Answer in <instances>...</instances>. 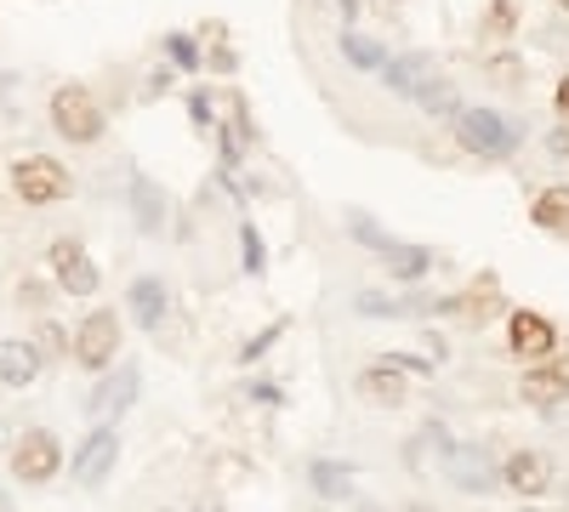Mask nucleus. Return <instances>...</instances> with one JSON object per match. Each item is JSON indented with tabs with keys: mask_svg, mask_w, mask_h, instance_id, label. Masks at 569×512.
<instances>
[{
	"mask_svg": "<svg viewBox=\"0 0 569 512\" xmlns=\"http://www.w3.org/2000/svg\"><path fill=\"white\" fill-rule=\"evenodd\" d=\"M456 143L479 160H507L518 149V126L501 120L496 109H461L456 114Z\"/></svg>",
	"mask_w": 569,
	"mask_h": 512,
	"instance_id": "1",
	"label": "nucleus"
},
{
	"mask_svg": "<svg viewBox=\"0 0 569 512\" xmlns=\"http://www.w3.org/2000/svg\"><path fill=\"white\" fill-rule=\"evenodd\" d=\"M52 131L58 137H69V143H98L103 137V109H98V98H91L86 86H58L52 91Z\"/></svg>",
	"mask_w": 569,
	"mask_h": 512,
	"instance_id": "2",
	"label": "nucleus"
},
{
	"mask_svg": "<svg viewBox=\"0 0 569 512\" xmlns=\"http://www.w3.org/2000/svg\"><path fill=\"white\" fill-rule=\"evenodd\" d=\"M348 234L359 240V245H370L376 257H382L399 279H421L427 268H433V251H427V245H405V240H393V234H382V228H376L365 211H353L348 217Z\"/></svg>",
	"mask_w": 569,
	"mask_h": 512,
	"instance_id": "3",
	"label": "nucleus"
},
{
	"mask_svg": "<svg viewBox=\"0 0 569 512\" xmlns=\"http://www.w3.org/2000/svg\"><path fill=\"white\" fill-rule=\"evenodd\" d=\"M12 189L23 205H58L69 194V171L52 160V154H29L12 165Z\"/></svg>",
	"mask_w": 569,
	"mask_h": 512,
	"instance_id": "4",
	"label": "nucleus"
},
{
	"mask_svg": "<svg viewBox=\"0 0 569 512\" xmlns=\"http://www.w3.org/2000/svg\"><path fill=\"white\" fill-rule=\"evenodd\" d=\"M58 468H63V444H58V433L34 428V433L18 439V450H12V479H18V484H52Z\"/></svg>",
	"mask_w": 569,
	"mask_h": 512,
	"instance_id": "5",
	"label": "nucleus"
},
{
	"mask_svg": "<svg viewBox=\"0 0 569 512\" xmlns=\"http://www.w3.org/2000/svg\"><path fill=\"white\" fill-rule=\"evenodd\" d=\"M114 348H120V313H114V308L86 313V319H80V331H74V364H86V370H109V364H114Z\"/></svg>",
	"mask_w": 569,
	"mask_h": 512,
	"instance_id": "6",
	"label": "nucleus"
},
{
	"mask_svg": "<svg viewBox=\"0 0 569 512\" xmlns=\"http://www.w3.org/2000/svg\"><path fill=\"white\" fill-rule=\"evenodd\" d=\"M114 455H120V433H114L109 422H98V428H91V433L80 439L74 461H69L74 484H103V479L114 473Z\"/></svg>",
	"mask_w": 569,
	"mask_h": 512,
	"instance_id": "7",
	"label": "nucleus"
},
{
	"mask_svg": "<svg viewBox=\"0 0 569 512\" xmlns=\"http://www.w3.org/2000/svg\"><path fill=\"white\" fill-rule=\"evenodd\" d=\"M439 468H445V473H450V484H456V490H467V495H485V490H496V484H501L496 461H490L479 444H450V455L439 461Z\"/></svg>",
	"mask_w": 569,
	"mask_h": 512,
	"instance_id": "8",
	"label": "nucleus"
},
{
	"mask_svg": "<svg viewBox=\"0 0 569 512\" xmlns=\"http://www.w3.org/2000/svg\"><path fill=\"white\" fill-rule=\"evenodd\" d=\"M52 273H58V285L69 297H91V291H98V262L86 257L80 240H52Z\"/></svg>",
	"mask_w": 569,
	"mask_h": 512,
	"instance_id": "9",
	"label": "nucleus"
},
{
	"mask_svg": "<svg viewBox=\"0 0 569 512\" xmlns=\"http://www.w3.org/2000/svg\"><path fill=\"white\" fill-rule=\"evenodd\" d=\"M507 342H512L518 359H552L558 331H552V319H541V313H530V308H518V313L507 319Z\"/></svg>",
	"mask_w": 569,
	"mask_h": 512,
	"instance_id": "10",
	"label": "nucleus"
},
{
	"mask_svg": "<svg viewBox=\"0 0 569 512\" xmlns=\"http://www.w3.org/2000/svg\"><path fill=\"white\" fill-rule=\"evenodd\" d=\"M501 484L518 490V495H541V490H552V455H541V450H518V455H507Z\"/></svg>",
	"mask_w": 569,
	"mask_h": 512,
	"instance_id": "11",
	"label": "nucleus"
},
{
	"mask_svg": "<svg viewBox=\"0 0 569 512\" xmlns=\"http://www.w3.org/2000/svg\"><path fill=\"white\" fill-rule=\"evenodd\" d=\"M137 388H142V377H137V364H120L114 377L86 399V410L98 415V422H114V415H126L131 410V399H137Z\"/></svg>",
	"mask_w": 569,
	"mask_h": 512,
	"instance_id": "12",
	"label": "nucleus"
},
{
	"mask_svg": "<svg viewBox=\"0 0 569 512\" xmlns=\"http://www.w3.org/2000/svg\"><path fill=\"white\" fill-rule=\"evenodd\" d=\"M40 348L34 342H0V382L7 388H29L40 377Z\"/></svg>",
	"mask_w": 569,
	"mask_h": 512,
	"instance_id": "13",
	"label": "nucleus"
},
{
	"mask_svg": "<svg viewBox=\"0 0 569 512\" xmlns=\"http://www.w3.org/2000/svg\"><path fill=\"white\" fill-rule=\"evenodd\" d=\"M131 319L142 324V331H160V319H166V285L154 273H142V279H131Z\"/></svg>",
	"mask_w": 569,
	"mask_h": 512,
	"instance_id": "14",
	"label": "nucleus"
},
{
	"mask_svg": "<svg viewBox=\"0 0 569 512\" xmlns=\"http://www.w3.org/2000/svg\"><path fill=\"white\" fill-rule=\"evenodd\" d=\"M353 393L365 399V404H405V382H399V370H388V364H370V370H359V382H353Z\"/></svg>",
	"mask_w": 569,
	"mask_h": 512,
	"instance_id": "15",
	"label": "nucleus"
},
{
	"mask_svg": "<svg viewBox=\"0 0 569 512\" xmlns=\"http://www.w3.org/2000/svg\"><path fill=\"white\" fill-rule=\"evenodd\" d=\"M518 393H525L530 404H558V399H569V364L558 359V364H541V370H530V377L518 382Z\"/></svg>",
	"mask_w": 569,
	"mask_h": 512,
	"instance_id": "16",
	"label": "nucleus"
},
{
	"mask_svg": "<svg viewBox=\"0 0 569 512\" xmlns=\"http://www.w3.org/2000/svg\"><path fill=\"white\" fill-rule=\"evenodd\" d=\"M530 222H536V228H547V234H569V182H552V189H541V194H536Z\"/></svg>",
	"mask_w": 569,
	"mask_h": 512,
	"instance_id": "17",
	"label": "nucleus"
},
{
	"mask_svg": "<svg viewBox=\"0 0 569 512\" xmlns=\"http://www.w3.org/2000/svg\"><path fill=\"white\" fill-rule=\"evenodd\" d=\"M410 98H416V103H421L427 114H439V120H456V114H461V98H456V86H450V80H439V74H421Z\"/></svg>",
	"mask_w": 569,
	"mask_h": 512,
	"instance_id": "18",
	"label": "nucleus"
},
{
	"mask_svg": "<svg viewBox=\"0 0 569 512\" xmlns=\"http://www.w3.org/2000/svg\"><path fill=\"white\" fill-rule=\"evenodd\" d=\"M131 205H137V228H142V234H160V228H166V194L154 189L149 177H131Z\"/></svg>",
	"mask_w": 569,
	"mask_h": 512,
	"instance_id": "19",
	"label": "nucleus"
},
{
	"mask_svg": "<svg viewBox=\"0 0 569 512\" xmlns=\"http://www.w3.org/2000/svg\"><path fill=\"white\" fill-rule=\"evenodd\" d=\"M450 444H456V439H450L439 422H427V428L410 439V450H405V455H410V468H416V473H427L433 461H445V455H450Z\"/></svg>",
	"mask_w": 569,
	"mask_h": 512,
	"instance_id": "20",
	"label": "nucleus"
},
{
	"mask_svg": "<svg viewBox=\"0 0 569 512\" xmlns=\"http://www.w3.org/2000/svg\"><path fill=\"white\" fill-rule=\"evenodd\" d=\"M308 484H313L325 501H342V495L353 490V468H348V461H313V468H308Z\"/></svg>",
	"mask_w": 569,
	"mask_h": 512,
	"instance_id": "21",
	"label": "nucleus"
},
{
	"mask_svg": "<svg viewBox=\"0 0 569 512\" xmlns=\"http://www.w3.org/2000/svg\"><path fill=\"white\" fill-rule=\"evenodd\" d=\"M421 74H433V63H427V58H388V63H382V80H388L393 91H405V98L416 91Z\"/></svg>",
	"mask_w": 569,
	"mask_h": 512,
	"instance_id": "22",
	"label": "nucleus"
},
{
	"mask_svg": "<svg viewBox=\"0 0 569 512\" xmlns=\"http://www.w3.org/2000/svg\"><path fill=\"white\" fill-rule=\"evenodd\" d=\"M342 58H348L353 69H382V63H388L382 46L365 40V34H353V29H342Z\"/></svg>",
	"mask_w": 569,
	"mask_h": 512,
	"instance_id": "23",
	"label": "nucleus"
},
{
	"mask_svg": "<svg viewBox=\"0 0 569 512\" xmlns=\"http://www.w3.org/2000/svg\"><path fill=\"white\" fill-rule=\"evenodd\" d=\"M479 29H485V34H512V29H518V0H490V12H485Z\"/></svg>",
	"mask_w": 569,
	"mask_h": 512,
	"instance_id": "24",
	"label": "nucleus"
},
{
	"mask_svg": "<svg viewBox=\"0 0 569 512\" xmlns=\"http://www.w3.org/2000/svg\"><path fill=\"white\" fill-rule=\"evenodd\" d=\"M279 337H284V319H273V324H262V331H257V337H251V342L240 348V364H257V359H262V353H268V348H273Z\"/></svg>",
	"mask_w": 569,
	"mask_h": 512,
	"instance_id": "25",
	"label": "nucleus"
},
{
	"mask_svg": "<svg viewBox=\"0 0 569 512\" xmlns=\"http://www.w3.org/2000/svg\"><path fill=\"white\" fill-rule=\"evenodd\" d=\"M240 251H246V257H240V262H246V273H262V268H268V251H262V234H257V228H251V222H240Z\"/></svg>",
	"mask_w": 569,
	"mask_h": 512,
	"instance_id": "26",
	"label": "nucleus"
},
{
	"mask_svg": "<svg viewBox=\"0 0 569 512\" xmlns=\"http://www.w3.org/2000/svg\"><path fill=\"white\" fill-rule=\"evenodd\" d=\"M382 364L399 370V377H405V370H416V377H433V359H416V353H388Z\"/></svg>",
	"mask_w": 569,
	"mask_h": 512,
	"instance_id": "27",
	"label": "nucleus"
},
{
	"mask_svg": "<svg viewBox=\"0 0 569 512\" xmlns=\"http://www.w3.org/2000/svg\"><path fill=\"white\" fill-rule=\"evenodd\" d=\"M63 342H69V337L58 331V324H40V337H34V348H40V359H46V353H69Z\"/></svg>",
	"mask_w": 569,
	"mask_h": 512,
	"instance_id": "28",
	"label": "nucleus"
},
{
	"mask_svg": "<svg viewBox=\"0 0 569 512\" xmlns=\"http://www.w3.org/2000/svg\"><path fill=\"white\" fill-rule=\"evenodd\" d=\"M166 46H171V58H177L182 69H200V52H194V40H182V34H171Z\"/></svg>",
	"mask_w": 569,
	"mask_h": 512,
	"instance_id": "29",
	"label": "nucleus"
},
{
	"mask_svg": "<svg viewBox=\"0 0 569 512\" xmlns=\"http://www.w3.org/2000/svg\"><path fill=\"white\" fill-rule=\"evenodd\" d=\"M18 308H46V285H40V279H23V285H18Z\"/></svg>",
	"mask_w": 569,
	"mask_h": 512,
	"instance_id": "30",
	"label": "nucleus"
},
{
	"mask_svg": "<svg viewBox=\"0 0 569 512\" xmlns=\"http://www.w3.org/2000/svg\"><path fill=\"white\" fill-rule=\"evenodd\" d=\"M188 114H194V126H211V98H206V91L188 98Z\"/></svg>",
	"mask_w": 569,
	"mask_h": 512,
	"instance_id": "31",
	"label": "nucleus"
},
{
	"mask_svg": "<svg viewBox=\"0 0 569 512\" xmlns=\"http://www.w3.org/2000/svg\"><path fill=\"white\" fill-rule=\"evenodd\" d=\"M246 393H251V399H257V404H284V393H279V388H273V382H251V388H246Z\"/></svg>",
	"mask_w": 569,
	"mask_h": 512,
	"instance_id": "32",
	"label": "nucleus"
},
{
	"mask_svg": "<svg viewBox=\"0 0 569 512\" xmlns=\"http://www.w3.org/2000/svg\"><path fill=\"white\" fill-rule=\"evenodd\" d=\"M552 103H558V114L569 120V80H558V91H552Z\"/></svg>",
	"mask_w": 569,
	"mask_h": 512,
	"instance_id": "33",
	"label": "nucleus"
},
{
	"mask_svg": "<svg viewBox=\"0 0 569 512\" xmlns=\"http://www.w3.org/2000/svg\"><path fill=\"white\" fill-rule=\"evenodd\" d=\"M0 512H18V506H12V495H7V490H0Z\"/></svg>",
	"mask_w": 569,
	"mask_h": 512,
	"instance_id": "34",
	"label": "nucleus"
},
{
	"mask_svg": "<svg viewBox=\"0 0 569 512\" xmlns=\"http://www.w3.org/2000/svg\"><path fill=\"white\" fill-rule=\"evenodd\" d=\"M558 7H563V12H569V0H558Z\"/></svg>",
	"mask_w": 569,
	"mask_h": 512,
	"instance_id": "35",
	"label": "nucleus"
},
{
	"mask_svg": "<svg viewBox=\"0 0 569 512\" xmlns=\"http://www.w3.org/2000/svg\"><path fill=\"white\" fill-rule=\"evenodd\" d=\"M410 512H427V506H410Z\"/></svg>",
	"mask_w": 569,
	"mask_h": 512,
	"instance_id": "36",
	"label": "nucleus"
},
{
	"mask_svg": "<svg viewBox=\"0 0 569 512\" xmlns=\"http://www.w3.org/2000/svg\"><path fill=\"white\" fill-rule=\"evenodd\" d=\"M365 512H376V506H365Z\"/></svg>",
	"mask_w": 569,
	"mask_h": 512,
	"instance_id": "37",
	"label": "nucleus"
}]
</instances>
